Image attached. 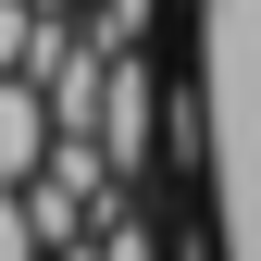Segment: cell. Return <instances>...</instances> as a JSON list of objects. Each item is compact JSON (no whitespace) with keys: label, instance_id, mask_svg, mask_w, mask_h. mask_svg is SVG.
<instances>
[{"label":"cell","instance_id":"cell-1","mask_svg":"<svg viewBox=\"0 0 261 261\" xmlns=\"http://www.w3.org/2000/svg\"><path fill=\"white\" fill-rule=\"evenodd\" d=\"M50 137H62V124H50V87H38V75H0V187L38 174Z\"/></svg>","mask_w":261,"mask_h":261},{"label":"cell","instance_id":"cell-2","mask_svg":"<svg viewBox=\"0 0 261 261\" xmlns=\"http://www.w3.org/2000/svg\"><path fill=\"white\" fill-rule=\"evenodd\" d=\"M100 149H112V174H137L149 162V75L112 50V87H100Z\"/></svg>","mask_w":261,"mask_h":261},{"label":"cell","instance_id":"cell-3","mask_svg":"<svg viewBox=\"0 0 261 261\" xmlns=\"http://www.w3.org/2000/svg\"><path fill=\"white\" fill-rule=\"evenodd\" d=\"M38 62V0H0V75Z\"/></svg>","mask_w":261,"mask_h":261},{"label":"cell","instance_id":"cell-4","mask_svg":"<svg viewBox=\"0 0 261 261\" xmlns=\"http://www.w3.org/2000/svg\"><path fill=\"white\" fill-rule=\"evenodd\" d=\"M0 261H50V249H38V212H25V187H0Z\"/></svg>","mask_w":261,"mask_h":261},{"label":"cell","instance_id":"cell-5","mask_svg":"<svg viewBox=\"0 0 261 261\" xmlns=\"http://www.w3.org/2000/svg\"><path fill=\"white\" fill-rule=\"evenodd\" d=\"M100 261H149V237H137V224L112 212V224H100Z\"/></svg>","mask_w":261,"mask_h":261}]
</instances>
